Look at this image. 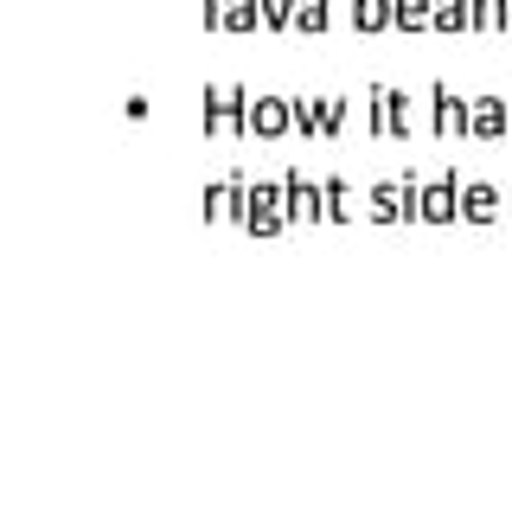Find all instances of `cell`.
I'll return each mask as SVG.
<instances>
[{"label":"cell","instance_id":"1","mask_svg":"<svg viewBox=\"0 0 512 512\" xmlns=\"http://www.w3.org/2000/svg\"><path fill=\"white\" fill-rule=\"evenodd\" d=\"M205 135L212 141H244L250 135V90L205 84Z\"/></svg>","mask_w":512,"mask_h":512},{"label":"cell","instance_id":"2","mask_svg":"<svg viewBox=\"0 0 512 512\" xmlns=\"http://www.w3.org/2000/svg\"><path fill=\"white\" fill-rule=\"evenodd\" d=\"M372 135H384V141H410L416 135L410 90H397V84H378L372 90Z\"/></svg>","mask_w":512,"mask_h":512},{"label":"cell","instance_id":"3","mask_svg":"<svg viewBox=\"0 0 512 512\" xmlns=\"http://www.w3.org/2000/svg\"><path fill=\"white\" fill-rule=\"evenodd\" d=\"M244 231H250V237H276V231H288L282 180H256V186H250V199H244Z\"/></svg>","mask_w":512,"mask_h":512},{"label":"cell","instance_id":"4","mask_svg":"<svg viewBox=\"0 0 512 512\" xmlns=\"http://www.w3.org/2000/svg\"><path fill=\"white\" fill-rule=\"evenodd\" d=\"M468 116H474V103L461 90L429 84V128H436L442 141H468Z\"/></svg>","mask_w":512,"mask_h":512},{"label":"cell","instance_id":"5","mask_svg":"<svg viewBox=\"0 0 512 512\" xmlns=\"http://www.w3.org/2000/svg\"><path fill=\"white\" fill-rule=\"evenodd\" d=\"M282 199H288V224H320L327 218V186L308 180V173H295V167L282 173Z\"/></svg>","mask_w":512,"mask_h":512},{"label":"cell","instance_id":"6","mask_svg":"<svg viewBox=\"0 0 512 512\" xmlns=\"http://www.w3.org/2000/svg\"><path fill=\"white\" fill-rule=\"evenodd\" d=\"M295 135V96H250V141Z\"/></svg>","mask_w":512,"mask_h":512},{"label":"cell","instance_id":"7","mask_svg":"<svg viewBox=\"0 0 512 512\" xmlns=\"http://www.w3.org/2000/svg\"><path fill=\"white\" fill-rule=\"evenodd\" d=\"M423 224H461V173L423 180Z\"/></svg>","mask_w":512,"mask_h":512},{"label":"cell","instance_id":"8","mask_svg":"<svg viewBox=\"0 0 512 512\" xmlns=\"http://www.w3.org/2000/svg\"><path fill=\"white\" fill-rule=\"evenodd\" d=\"M506 135H512V103L506 96H474L468 141H506Z\"/></svg>","mask_w":512,"mask_h":512},{"label":"cell","instance_id":"9","mask_svg":"<svg viewBox=\"0 0 512 512\" xmlns=\"http://www.w3.org/2000/svg\"><path fill=\"white\" fill-rule=\"evenodd\" d=\"M244 199H250V180L244 173H224V180L205 186V218H237L244 224Z\"/></svg>","mask_w":512,"mask_h":512},{"label":"cell","instance_id":"10","mask_svg":"<svg viewBox=\"0 0 512 512\" xmlns=\"http://www.w3.org/2000/svg\"><path fill=\"white\" fill-rule=\"evenodd\" d=\"M461 218H468V224H493V218H500V186L468 180V186H461Z\"/></svg>","mask_w":512,"mask_h":512},{"label":"cell","instance_id":"11","mask_svg":"<svg viewBox=\"0 0 512 512\" xmlns=\"http://www.w3.org/2000/svg\"><path fill=\"white\" fill-rule=\"evenodd\" d=\"M391 32H436V0H391Z\"/></svg>","mask_w":512,"mask_h":512},{"label":"cell","instance_id":"12","mask_svg":"<svg viewBox=\"0 0 512 512\" xmlns=\"http://www.w3.org/2000/svg\"><path fill=\"white\" fill-rule=\"evenodd\" d=\"M263 26V0H224V26L218 32H256Z\"/></svg>","mask_w":512,"mask_h":512},{"label":"cell","instance_id":"13","mask_svg":"<svg viewBox=\"0 0 512 512\" xmlns=\"http://www.w3.org/2000/svg\"><path fill=\"white\" fill-rule=\"evenodd\" d=\"M474 32H512V0H474Z\"/></svg>","mask_w":512,"mask_h":512},{"label":"cell","instance_id":"14","mask_svg":"<svg viewBox=\"0 0 512 512\" xmlns=\"http://www.w3.org/2000/svg\"><path fill=\"white\" fill-rule=\"evenodd\" d=\"M436 32H474V0H436Z\"/></svg>","mask_w":512,"mask_h":512},{"label":"cell","instance_id":"15","mask_svg":"<svg viewBox=\"0 0 512 512\" xmlns=\"http://www.w3.org/2000/svg\"><path fill=\"white\" fill-rule=\"evenodd\" d=\"M352 26L359 32H391V0H352Z\"/></svg>","mask_w":512,"mask_h":512},{"label":"cell","instance_id":"16","mask_svg":"<svg viewBox=\"0 0 512 512\" xmlns=\"http://www.w3.org/2000/svg\"><path fill=\"white\" fill-rule=\"evenodd\" d=\"M327 26H333L327 0H295V32H308V39H320Z\"/></svg>","mask_w":512,"mask_h":512},{"label":"cell","instance_id":"17","mask_svg":"<svg viewBox=\"0 0 512 512\" xmlns=\"http://www.w3.org/2000/svg\"><path fill=\"white\" fill-rule=\"evenodd\" d=\"M295 135L320 141V96H295Z\"/></svg>","mask_w":512,"mask_h":512},{"label":"cell","instance_id":"18","mask_svg":"<svg viewBox=\"0 0 512 512\" xmlns=\"http://www.w3.org/2000/svg\"><path fill=\"white\" fill-rule=\"evenodd\" d=\"M320 186H327V218H352V212H359V205H352V186L346 180H320Z\"/></svg>","mask_w":512,"mask_h":512},{"label":"cell","instance_id":"19","mask_svg":"<svg viewBox=\"0 0 512 512\" xmlns=\"http://www.w3.org/2000/svg\"><path fill=\"white\" fill-rule=\"evenodd\" d=\"M346 128V96H320V141Z\"/></svg>","mask_w":512,"mask_h":512},{"label":"cell","instance_id":"20","mask_svg":"<svg viewBox=\"0 0 512 512\" xmlns=\"http://www.w3.org/2000/svg\"><path fill=\"white\" fill-rule=\"evenodd\" d=\"M263 26L269 32H295V0H263Z\"/></svg>","mask_w":512,"mask_h":512},{"label":"cell","instance_id":"21","mask_svg":"<svg viewBox=\"0 0 512 512\" xmlns=\"http://www.w3.org/2000/svg\"><path fill=\"white\" fill-rule=\"evenodd\" d=\"M199 7H205V32H218L224 26V0H199Z\"/></svg>","mask_w":512,"mask_h":512},{"label":"cell","instance_id":"22","mask_svg":"<svg viewBox=\"0 0 512 512\" xmlns=\"http://www.w3.org/2000/svg\"><path fill=\"white\" fill-rule=\"evenodd\" d=\"M506 141H512V135H506Z\"/></svg>","mask_w":512,"mask_h":512}]
</instances>
